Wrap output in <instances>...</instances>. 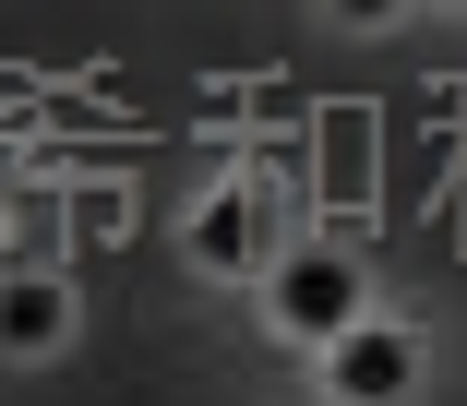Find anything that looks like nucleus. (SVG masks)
<instances>
[{
	"label": "nucleus",
	"instance_id": "2",
	"mask_svg": "<svg viewBox=\"0 0 467 406\" xmlns=\"http://www.w3.org/2000/svg\"><path fill=\"white\" fill-rule=\"evenodd\" d=\"M359 323V263L336 251H300V263H275V335H300V347H336Z\"/></svg>",
	"mask_w": 467,
	"mask_h": 406
},
{
	"label": "nucleus",
	"instance_id": "4",
	"mask_svg": "<svg viewBox=\"0 0 467 406\" xmlns=\"http://www.w3.org/2000/svg\"><path fill=\"white\" fill-rule=\"evenodd\" d=\"M192 251H204L216 275H240V263H264V203H252V191H216L204 216H192Z\"/></svg>",
	"mask_w": 467,
	"mask_h": 406
},
{
	"label": "nucleus",
	"instance_id": "3",
	"mask_svg": "<svg viewBox=\"0 0 467 406\" xmlns=\"http://www.w3.org/2000/svg\"><path fill=\"white\" fill-rule=\"evenodd\" d=\"M60 335H72L60 275H0V359H48Z\"/></svg>",
	"mask_w": 467,
	"mask_h": 406
},
{
	"label": "nucleus",
	"instance_id": "5",
	"mask_svg": "<svg viewBox=\"0 0 467 406\" xmlns=\"http://www.w3.org/2000/svg\"><path fill=\"white\" fill-rule=\"evenodd\" d=\"M336 13H348V25H396L408 0H336Z\"/></svg>",
	"mask_w": 467,
	"mask_h": 406
},
{
	"label": "nucleus",
	"instance_id": "1",
	"mask_svg": "<svg viewBox=\"0 0 467 406\" xmlns=\"http://www.w3.org/2000/svg\"><path fill=\"white\" fill-rule=\"evenodd\" d=\"M324 382H336L348 406H408V394H420V335H408V323H371V311H359V323L324 347Z\"/></svg>",
	"mask_w": 467,
	"mask_h": 406
}]
</instances>
